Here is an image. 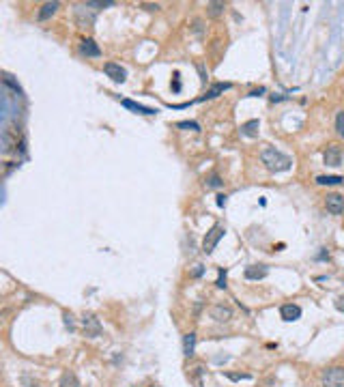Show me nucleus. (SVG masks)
<instances>
[{
    "label": "nucleus",
    "instance_id": "393cba45",
    "mask_svg": "<svg viewBox=\"0 0 344 387\" xmlns=\"http://www.w3.org/2000/svg\"><path fill=\"white\" fill-rule=\"evenodd\" d=\"M172 91L179 92L181 91V80H179V73H174V84H172Z\"/></svg>",
    "mask_w": 344,
    "mask_h": 387
},
{
    "label": "nucleus",
    "instance_id": "f03ea898",
    "mask_svg": "<svg viewBox=\"0 0 344 387\" xmlns=\"http://www.w3.org/2000/svg\"><path fill=\"white\" fill-rule=\"evenodd\" d=\"M226 234V228L222 224H215L211 226V230H209L207 234H204V241H202V252L204 254H211L215 250V245L219 243V239H222Z\"/></svg>",
    "mask_w": 344,
    "mask_h": 387
},
{
    "label": "nucleus",
    "instance_id": "4be33fe9",
    "mask_svg": "<svg viewBox=\"0 0 344 387\" xmlns=\"http://www.w3.org/2000/svg\"><path fill=\"white\" fill-rule=\"evenodd\" d=\"M336 132H338L340 138H344V112H340L336 116Z\"/></svg>",
    "mask_w": 344,
    "mask_h": 387
},
{
    "label": "nucleus",
    "instance_id": "6e6552de",
    "mask_svg": "<svg viewBox=\"0 0 344 387\" xmlns=\"http://www.w3.org/2000/svg\"><path fill=\"white\" fill-rule=\"evenodd\" d=\"M211 319H215L217 323H228L233 319V308L224 306V303H215L211 308Z\"/></svg>",
    "mask_w": 344,
    "mask_h": 387
},
{
    "label": "nucleus",
    "instance_id": "20e7f679",
    "mask_svg": "<svg viewBox=\"0 0 344 387\" xmlns=\"http://www.w3.org/2000/svg\"><path fill=\"white\" fill-rule=\"evenodd\" d=\"M82 329H84V334L88 336V338L101 336V323H99V319H97L95 314L86 312V314L82 316Z\"/></svg>",
    "mask_w": 344,
    "mask_h": 387
},
{
    "label": "nucleus",
    "instance_id": "9b49d317",
    "mask_svg": "<svg viewBox=\"0 0 344 387\" xmlns=\"http://www.w3.org/2000/svg\"><path fill=\"white\" fill-rule=\"evenodd\" d=\"M280 316H282L284 320H297L299 316H301V308L299 306H295V303H284L282 308H280Z\"/></svg>",
    "mask_w": 344,
    "mask_h": 387
},
{
    "label": "nucleus",
    "instance_id": "a211bd4d",
    "mask_svg": "<svg viewBox=\"0 0 344 387\" xmlns=\"http://www.w3.org/2000/svg\"><path fill=\"white\" fill-rule=\"evenodd\" d=\"M56 9H58V2H45L41 7V11H39V20L45 22L47 18H52V15L56 13Z\"/></svg>",
    "mask_w": 344,
    "mask_h": 387
},
{
    "label": "nucleus",
    "instance_id": "7ed1b4c3",
    "mask_svg": "<svg viewBox=\"0 0 344 387\" xmlns=\"http://www.w3.org/2000/svg\"><path fill=\"white\" fill-rule=\"evenodd\" d=\"M322 387H344V368L340 366H333L327 368L321 377Z\"/></svg>",
    "mask_w": 344,
    "mask_h": 387
},
{
    "label": "nucleus",
    "instance_id": "5701e85b",
    "mask_svg": "<svg viewBox=\"0 0 344 387\" xmlns=\"http://www.w3.org/2000/svg\"><path fill=\"white\" fill-rule=\"evenodd\" d=\"M64 325H67L69 329H73V316L69 312H64Z\"/></svg>",
    "mask_w": 344,
    "mask_h": 387
},
{
    "label": "nucleus",
    "instance_id": "6ab92c4d",
    "mask_svg": "<svg viewBox=\"0 0 344 387\" xmlns=\"http://www.w3.org/2000/svg\"><path fill=\"white\" fill-rule=\"evenodd\" d=\"M224 7H226L224 2H209L207 4V13L211 15V18H219V15L224 13Z\"/></svg>",
    "mask_w": 344,
    "mask_h": 387
},
{
    "label": "nucleus",
    "instance_id": "4468645a",
    "mask_svg": "<svg viewBox=\"0 0 344 387\" xmlns=\"http://www.w3.org/2000/svg\"><path fill=\"white\" fill-rule=\"evenodd\" d=\"M196 353V334H185L183 336V355L192 357Z\"/></svg>",
    "mask_w": 344,
    "mask_h": 387
},
{
    "label": "nucleus",
    "instance_id": "423d86ee",
    "mask_svg": "<svg viewBox=\"0 0 344 387\" xmlns=\"http://www.w3.org/2000/svg\"><path fill=\"white\" fill-rule=\"evenodd\" d=\"M322 159H325L327 166H340L342 163V146L338 144H329L322 153Z\"/></svg>",
    "mask_w": 344,
    "mask_h": 387
},
{
    "label": "nucleus",
    "instance_id": "c756f323",
    "mask_svg": "<svg viewBox=\"0 0 344 387\" xmlns=\"http://www.w3.org/2000/svg\"><path fill=\"white\" fill-rule=\"evenodd\" d=\"M144 9H147V11H157L159 4H144Z\"/></svg>",
    "mask_w": 344,
    "mask_h": 387
},
{
    "label": "nucleus",
    "instance_id": "f257e3e1",
    "mask_svg": "<svg viewBox=\"0 0 344 387\" xmlns=\"http://www.w3.org/2000/svg\"><path fill=\"white\" fill-rule=\"evenodd\" d=\"M260 159L267 166V170H271V172H284L293 166V159H290L288 155H284L282 151L273 149V146H267V149L260 151Z\"/></svg>",
    "mask_w": 344,
    "mask_h": 387
},
{
    "label": "nucleus",
    "instance_id": "2eb2a0df",
    "mask_svg": "<svg viewBox=\"0 0 344 387\" xmlns=\"http://www.w3.org/2000/svg\"><path fill=\"white\" fill-rule=\"evenodd\" d=\"M228 89H230V84H222V82H219V84H213L211 89L207 91V95H204L200 101H204V99H215V97H219L224 91H228Z\"/></svg>",
    "mask_w": 344,
    "mask_h": 387
},
{
    "label": "nucleus",
    "instance_id": "a878e982",
    "mask_svg": "<svg viewBox=\"0 0 344 387\" xmlns=\"http://www.w3.org/2000/svg\"><path fill=\"white\" fill-rule=\"evenodd\" d=\"M336 310H340V312H344V295H340L336 299Z\"/></svg>",
    "mask_w": 344,
    "mask_h": 387
},
{
    "label": "nucleus",
    "instance_id": "f8f14e48",
    "mask_svg": "<svg viewBox=\"0 0 344 387\" xmlns=\"http://www.w3.org/2000/svg\"><path fill=\"white\" fill-rule=\"evenodd\" d=\"M80 52H82L84 56H93V58L101 56L99 46H97V43H95L93 39H82V43H80Z\"/></svg>",
    "mask_w": 344,
    "mask_h": 387
},
{
    "label": "nucleus",
    "instance_id": "7c9ffc66",
    "mask_svg": "<svg viewBox=\"0 0 344 387\" xmlns=\"http://www.w3.org/2000/svg\"><path fill=\"white\" fill-rule=\"evenodd\" d=\"M202 273V265H196V269H194V275H200Z\"/></svg>",
    "mask_w": 344,
    "mask_h": 387
},
{
    "label": "nucleus",
    "instance_id": "0eeeda50",
    "mask_svg": "<svg viewBox=\"0 0 344 387\" xmlns=\"http://www.w3.org/2000/svg\"><path fill=\"white\" fill-rule=\"evenodd\" d=\"M325 206H327V211H329L331 215L344 213V196H340V194H329L325 198Z\"/></svg>",
    "mask_w": 344,
    "mask_h": 387
},
{
    "label": "nucleus",
    "instance_id": "bb28decb",
    "mask_svg": "<svg viewBox=\"0 0 344 387\" xmlns=\"http://www.w3.org/2000/svg\"><path fill=\"white\" fill-rule=\"evenodd\" d=\"M226 203H228V198H226L224 194H219L217 196V206H226Z\"/></svg>",
    "mask_w": 344,
    "mask_h": 387
},
{
    "label": "nucleus",
    "instance_id": "aec40b11",
    "mask_svg": "<svg viewBox=\"0 0 344 387\" xmlns=\"http://www.w3.org/2000/svg\"><path fill=\"white\" fill-rule=\"evenodd\" d=\"M204 185H207V187L209 189H217V187H222V185H224V181H222V179H219V174H209V177H207V181H204Z\"/></svg>",
    "mask_w": 344,
    "mask_h": 387
},
{
    "label": "nucleus",
    "instance_id": "c85d7f7f",
    "mask_svg": "<svg viewBox=\"0 0 344 387\" xmlns=\"http://www.w3.org/2000/svg\"><path fill=\"white\" fill-rule=\"evenodd\" d=\"M262 92H265V89H262V86H260V89H258V91H252V92H250V97H258V95H262Z\"/></svg>",
    "mask_w": 344,
    "mask_h": 387
},
{
    "label": "nucleus",
    "instance_id": "ddd939ff",
    "mask_svg": "<svg viewBox=\"0 0 344 387\" xmlns=\"http://www.w3.org/2000/svg\"><path fill=\"white\" fill-rule=\"evenodd\" d=\"M258 127H260L258 118H252V121H247V123L241 125V136H245V138H256V136H258Z\"/></svg>",
    "mask_w": 344,
    "mask_h": 387
},
{
    "label": "nucleus",
    "instance_id": "1a4fd4ad",
    "mask_svg": "<svg viewBox=\"0 0 344 387\" xmlns=\"http://www.w3.org/2000/svg\"><path fill=\"white\" fill-rule=\"evenodd\" d=\"M121 106L127 108V110H131V112H136V114H147V116L157 114L155 108H147V106H142V103H136V101H131V99H121Z\"/></svg>",
    "mask_w": 344,
    "mask_h": 387
},
{
    "label": "nucleus",
    "instance_id": "f3484780",
    "mask_svg": "<svg viewBox=\"0 0 344 387\" xmlns=\"http://www.w3.org/2000/svg\"><path fill=\"white\" fill-rule=\"evenodd\" d=\"M58 387H80V379L75 377V372H64L61 377Z\"/></svg>",
    "mask_w": 344,
    "mask_h": 387
},
{
    "label": "nucleus",
    "instance_id": "39448f33",
    "mask_svg": "<svg viewBox=\"0 0 344 387\" xmlns=\"http://www.w3.org/2000/svg\"><path fill=\"white\" fill-rule=\"evenodd\" d=\"M104 71H106L108 78L114 80L116 84H123V82L127 80V71H125V67H121L118 63H106V65H104Z\"/></svg>",
    "mask_w": 344,
    "mask_h": 387
},
{
    "label": "nucleus",
    "instance_id": "dca6fc26",
    "mask_svg": "<svg viewBox=\"0 0 344 387\" xmlns=\"http://www.w3.org/2000/svg\"><path fill=\"white\" fill-rule=\"evenodd\" d=\"M316 183L319 185H340V183H344V177H338V174H321V177H316Z\"/></svg>",
    "mask_w": 344,
    "mask_h": 387
},
{
    "label": "nucleus",
    "instance_id": "412c9836",
    "mask_svg": "<svg viewBox=\"0 0 344 387\" xmlns=\"http://www.w3.org/2000/svg\"><path fill=\"white\" fill-rule=\"evenodd\" d=\"M176 127H179V129H192V132H200V125H198L196 121H181V123H176Z\"/></svg>",
    "mask_w": 344,
    "mask_h": 387
},
{
    "label": "nucleus",
    "instance_id": "9d476101",
    "mask_svg": "<svg viewBox=\"0 0 344 387\" xmlns=\"http://www.w3.org/2000/svg\"><path fill=\"white\" fill-rule=\"evenodd\" d=\"M269 275V269L265 265H250L245 267V280H265Z\"/></svg>",
    "mask_w": 344,
    "mask_h": 387
},
{
    "label": "nucleus",
    "instance_id": "b1692460",
    "mask_svg": "<svg viewBox=\"0 0 344 387\" xmlns=\"http://www.w3.org/2000/svg\"><path fill=\"white\" fill-rule=\"evenodd\" d=\"M217 286L224 288L226 286V271H219V277H217Z\"/></svg>",
    "mask_w": 344,
    "mask_h": 387
},
{
    "label": "nucleus",
    "instance_id": "cd10ccee",
    "mask_svg": "<svg viewBox=\"0 0 344 387\" xmlns=\"http://www.w3.org/2000/svg\"><path fill=\"white\" fill-rule=\"evenodd\" d=\"M228 377L233 379V381H239V379H250V377H247V374H228Z\"/></svg>",
    "mask_w": 344,
    "mask_h": 387
}]
</instances>
